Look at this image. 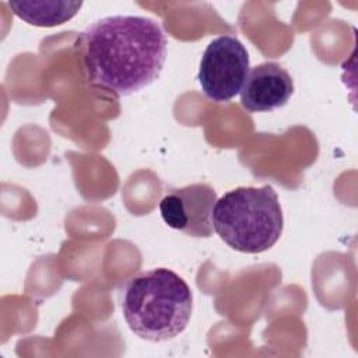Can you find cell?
<instances>
[{"label": "cell", "mask_w": 358, "mask_h": 358, "mask_svg": "<svg viewBox=\"0 0 358 358\" xmlns=\"http://www.w3.org/2000/svg\"><path fill=\"white\" fill-rule=\"evenodd\" d=\"M249 74V53L234 35L213 39L200 60L197 80L203 94L222 103L235 98Z\"/></svg>", "instance_id": "obj_4"}, {"label": "cell", "mask_w": 358, "mask_h": 358, "mask_svg": "<svg viewBox=\"0 0 358 358\" xmlns=\"http://www.w3.org/2000/svg\"><path fill=\"white\" fill-rule=\"evenodd\" d=\"M211 221L217 235L242 253L268 250L284 228L278 196L270 185L242 186L224 193L214 204Z\"/></svg>", "instance_id": "obj_3"}, {"label": "cell", "mask_w": 358, "mask_h": 358, "mask_svg": "<svg viewBox=\"0 0 358 358\" xmlns=\"http://www.w3.org/2000/svg\"><path fill=\"white\" fill-rule=\"evenodd\" d=\"M120 308L136 336L147 341H165L186 329L193 295L180 275L166 267H157L126 281L120 292Z\"/></svg>", "instance_id": "obj_2"}, {"label": "cell", "mask_w": 358, "mask_h": 358, "mask_svg": "<svg viewBox=\"0 0 358 358\" xmlns=\"http://www.w3.org/2000/svg\"><path fill=\"white\" fill-rule=\"evenodd\" d=\"M91 83L127 96L151 85L166 60L168 39L158 22L140 15H109L78 38Z\"/></svg>", "instance_id": "obj_1"}, {"label": "cell", "mask_w": 358, "mask_h": 358, "mask_svg": "<svg viewBox=\"0 0 358 358\" xmlns=\"http://www.w3.org/2000/svg\"><path fill=\"white\" fill-rule=\"evenodd\" d=\"M217 201L215 190L207 183H193L171 189L159 201L164 222L194 238L213 235V208Z\"/></svg>", "instance_id": "obj_5"}, {"label": "cell", "mask_w": 358, "mask_h": 358, "mask_svg": "<svg viewBox=\"0 0 358 358\" xmlns=\"http://www.w3.org/2000/svg\"><path fill=\"white\" fill-rule=\"evenodd\" d=\"M294 92L289 73L277 63L266 62L252 70L241 90V103L252 113L271 112L284 106Z\"/></svg>", "instance_id": "obj_6"}, {"label": "cell", "mask_w": 358, "mask_h": 358, "mask_svg": "<svg viewBox=\"0 0 358 358\" xmlns=\"http://www.w3.org/2000/svg\"><path fill=\"white\" fill-rule=\"evenodd\" d=\"M81 1H10L8 7L22 21L35 27H56L71 20Z\"/></svg>", "instance_id": "obj_7"}]
</instances>
